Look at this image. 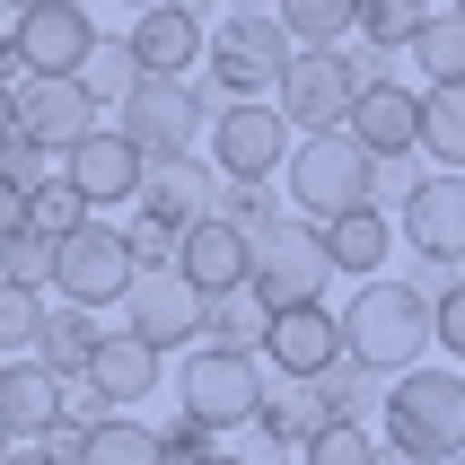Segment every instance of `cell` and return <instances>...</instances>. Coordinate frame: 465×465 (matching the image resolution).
I'll return each mask as SVG.
<instances>
[{"label": "cell", "instance_id": "cell-1", "mask_svg": "<svg viewBox=\"0 0 465 465\" xmlns=\"http://www.w3.org/2000/svg\"><path fill=\"white\" fill-rule=\"evenodd\" d=\"M334 325H342V351L369 361L378 378L421 369V351H430V299H421L413 282H395V272H369V282L334 308Z\"/></svg>", "mask_w": 465, "mask_h": 465}, {"label": "cell", "instance_id": "cell-2", "mask_svg": "<svg viewBox=\"0 0 465 465\" xmlns=\"http://www.w3.org/2000/svg\"><path fill=\"white\" fill-rule=\"evenodd\" d=\"M378 440L404 448L413 465H440L465 448V378H448V369H395L387 395H378Z\"/></svg>", "mask_w": 465, "mask_h": 465}, {"label": "cell", "instance_id": "cell-3", "mask_svg": "<svg viewBox=\"0 0 465 465\" xmlns=\"http://www.w3.org/2000/svg\"><path fill=\"white\" fill-rule=\"evenodd\" d=\"M325 282H334V263H325L316 220L272 211V220H255V229H246V290H255L263 308H316V299H325Z\"/></svg>", "mask_w": 465, "mask_h": 465}, {"label": "cell", "instance_id": "cell-4", "mask_svg": "<svg viewBox=\"0 0 465 465\" xmlns=\"http://www.w3.org/2000/svg\"><path fill=\"white\" fill-rule=\"evenodd\" d=\"M220 105H229V97H220L203 71H184V79H141V88L114 105V132H124L141 158H193V141L211 132Z\"/></svg>", "mask_w": 465, "mask_h": 465}, {"label": "cell", "instance_id": "cell-5", "mask_svg": "<svg viewBox=\"0 0 465 465\" xmlns=\"http://www.w3.org/2000/svg\"><path fill=\"white\" fill-rule=\"evenodd\" d=\"M290 62V35L272 9H229V18L203 26V79L220 88V97H272V79H282Z\"/></svg>", "mask_w": 465, "mask_h": 465}, {"label": "cell", "instance_id": "cell-6", "mask_svg": "<svg viewBox=\"0 0 465 465\" xmlns=\"http://www.w3.org/2000/svg\"><path fill=\"white\" fill-rule=\"evenodd\" d=\"M282 176H290V211L299 220H334V211L369 203V150L351 132H299Z\"/></svg>", "mask_w": 465, "mask_h": 465}, {"label": "cell", "instance_id": "cell-7", "mask_svg": "<svg viewBox=\"0 0 465 465\" xmlns=\"http://www.w3.org/2000/svg\"><path fill=\"white\" fill-rule=\"evenodd\" d=\"M255 395H263V361L255 351H211L193 342L176 369V404L184 421H203V430H246L255 421Z\"/></svg>", "mask_w": 465, "mask_h": 465}, {"label": "cell", "instance_id": "cell-8", "mask_svg": "<svg viewBox=\"0 0 465 465\" xmlns=\"http://www.w3.org/2000/svg\"><path fill=\"white\" fill-rule=\"evenodd\" d=\"M132 246H124V229H105V220H79L71 237H53V282L45 290H62V308H114L132 290Z\"/></svg>", "mask_w": 465, "mask_h": 465}, {"label": "cell", "instance_id": "cell-9", "mask_svg": "<svg viewBox=\"0 0 465 465\" xmlns=\"http://www.w3.org/2000/svg\"><path fill=\"white\" fill-rule=\"evenodd\" d=\"M351 97H361V53H290L282 79H272V105H282L290 132H342V114H351Z\"/></svg>", "mask_w": 465, "mask_h": 465}, {"label": "cell", "instance_id": "cell-10", "mask_svg": "<svg viewBox=\"0 0 465 465\" xmlns=\"http://www.w3.org/2000/svg\"><path fill=\"white\" fill-rule=\"evenodd\" d=\"M290 141H299V132L282 124V105H272V97H237V105L211 114V167L237 176V184H272V176H282V158H290Z\"/></svg>", "mask_w": 465, "mask_h": 465}, {"label": "cell", "instance_id": "cell-11", "mask_svg": "<svg viewBox=\"0 0 465 465\" xmlns=\"http://www.w3.org/2000/svg\"><path fill=\"white\" fill-rule=\"evenodd\" d=\"M124 308V334H141L150 351H193L203 342V290L184 282L176 263H150V272H132V290L114 299Z\"/></svg>", "mask_w": 465, "mask_h": 465}, {"label": "cell", "instance_id": "cell-12", "mask_svg": "<svg viewBox=\"0 0 465 465\" xmlns=\"http://www.w3.org/2000/svg\"><path fill=\"white\" fill-rule=\"evenodd\" d=\"M0 35L18 45L26 79H79V62H88V45H97V18H88L79 0H35V9H18Z\"/></svg>", "mask_w": 465, "mask_h": 465}, {"label": "cell", "instance_id": "cell-13", "mask_svg": "<svg viewBox=\"0 0 465 465\" xmlns=\"http://www.w3.org/2000/svg\"><path fill=\"white\" fill-rule=\"evenodd\" d=\"M342 132H351L369 158H413L421 150V97L395 71H369V53H361V97H351Z\"/></svg>", "mask_w": 465, "mask_h": 465}, {"label": "cell", "instance_id": "cell-14", "mask_svg": "<svg viewBox=\"0 0 465 465\" xmlns=\"http://www.w3.org/2000/svg\"><path fill=\"white\" fill-rule=\"evenodd\" d=\"M395 237L421 246V255H457V263H465V176L421 167V184L395 203Z\"/></svg>", "mask_w": 465, "mask_h": 465}, {"label": "cell", "instance_id": "cell-15", "mask_svg": "<svg viewBox=\"0 0 465 465\" xmlns=\"http://www.w3.org/2000/svg\"><path fill=\"white\" fill-rule=\"evenodd\" d=\"M18 132L35 150L71 158L88 132H97V97L79 88V79H18Z\"/></svg>", "mask_w": 465, "mask_h": 465}, {"label": "cell", "instance_id": "cell-16", "mask_svg": "<svg viewBox=\"0 0 465 465\" xmlns=\"http://www.w3.org/2000/svg\"><path fill=\"white\" fill-rule=\"evenodd\" d=\"M88 387H97L105 413H132V404H150L167 387V351H150L141 334H97L88 342V369H79Z\"/></svg>", "mask_w": 465, "mask_h": 465}, {"label": "cell", "instance_id": "cell-17", "mask_svg": "<svg viewBox=\"0 0 465 465\" xmlns=\"http://www.w3.org/2000/svg\"><path fill=\"white\" fill-rule=\"evenodd\" d=\"M334 351H342V325H334L325 299H316V308H272L263 316V342H255V361L272 369V378H316Z\"/></svg>", "mask_w": 465, "mask_h": 465}, {"label": "cell", "instance_id": "cell-18", "mask_svg": "<svg viewBox=\"0 0 465 465\" xmlns=\"http://www.w3.org/2000/svg\"><path fill=\"white\" fill-rule=\"evenodd\" d=\"M211 184H220V167H193V158H150V167H141L132 211H141L150 229L184 237L193 220H211Z\"/></svg>", "mask_w": 465, "mask_h": 465}, {"label": "cell", "instance_id": "cell-19", "mask_svg": "<svg viewBox=\"0 0 465 465\" xmlns=\"http://www.w3.org/2000/svg\"><path fill=\"white\" fill-rule=\"evenodd\" d=\"M141 167H150V158L132 150V141H124L114 124H97V132H88V141H79L71 158H62V176H71L79 193H88V211L132 203V193H141Z\"/></svg>", "mask_w": 465, "mask_h": 465}, {"label": "cell", "instance_id": "cell-20", "mask_svg": "<svg viewBox=\"0 0 465 465\" xmlns=\"http://www.w3.org/2000/svg\"><path fill=\"white\" fill-rule=\"evenodd\" d=\"M124 45H132V62H141V79H184V71H203V26L184 18L176 0L141 9Z\"/></svg>", "mask_w": 465, "mask_h": 465}, {"label": "cell", "instance_id": "cell-21", "mask_svg": "<svg viewBox=\"0 0 465 465\" xmlns=\"http://www.w3.org/2000/svg\"><path fill=\"white\" fill-rule=\"evenodd\" d=\"M316 237H325V263H334V272H351V282L387 272V255L404 246V237H395V220H387L378 203H351V211H334V220H316Z\"/></svg>", "mask_w": 465, "mask_h": 465}, {"label": "cell", "instance_id": "cell-22", "mask_svg": "<svg viewBox=\"0 0 465 465\" xmlns=\"http://www.w3.org/2000/svg\"><path fill=\"white\" fill-rule=\"evenodd\" d=\"M184 272V282L203 290V299H220V290H246V229H229V220H193V229L176 237V255H167Z\"/></svg>", "mask_w": 465, "mask_h": 465}, {"label": "cell", "instance_id": "cell-23", "mask_svg": "<svg viewBox=\"0 0 465 465\" xmlns=\"http://www.w3.org/2000/svg\"><path fill=\"white\" fill-rule=\"evenodd\" d=\"M62 387H71V378H53L45 361H0V430H9V440H45L53 421H62Z\"/></svg>", "mask_w": 465, "mask_h": 465}, {"label": "cell", "instance_id": "cell-24", "mask_svg": "<svg viewBox=\"0 0 465 465\" xmlns=\"http://www.w3.org/2000/svg\"><path fill=\"white\" fill-rule=\"evenodd\" d=\"M246 430H263V448H308L325 430V404H316L308 378H272L263 369V395H255V421Z\"/></svg>", "mask_w": 465, "mask_h": 465}, {"label": "cell", "instance_id": "cell-25", "mask_svg": "<svg viewBox=\"0 0 465 465\" xmlns=\"http://www.w3.org/2000/svg\"><path fill=\"white\" fill-rule=\"evenodd\" d=\"M308 387H316V404H325V421H361V430H369V421H378V395H387V378H378L369 361H351V351H334V361L316 369Z\"/></svg>", "mask_w": 465, "mask_h": 465}, {"label": "cell", "instance_id": "cell-26", "mask_svg": "<svg viewBox=\"0 0 465 465\" xmlns=\"http://www.w3.org/2000/svg\"><path fill=\"white\" fill-rule=\"evenodd\" d=\"M421 158L465 176V79H440L430 97H421Z\"/></svg>", "mask_w": 465, "mask_h": 465}, {"label": "cell", "instance_id": "cell-27", "mask_svg": "<svg viewBox=\"0 0 465 465\" xmlns=\"http://www.w3.org/2000/svg\"><path fill=\"white\" fill-rule=\"evenodd\" d=\"M88 342H97V316H88V308H45L26 361H45L53 378H79V369H88Z\"/></svg>", "mask_w": 465, "mask_h": 465}, {"label": "cell", "instance_id": "cell-28", "mask_svg": "<svg viewBox=\"0 0 465 465\" xmlns=\"http://www.w3.org/2000/svg\"><path fill=\"white\" fill-rule=\"evenodd\" d=\"M421 18H430V0H351V35L369 53H404L421 35Z\"/></svg>", "mask_w": 465, "mask_h": 465}, {"label": "cell", "instance_id": "cell-29", "mask_svg": "<svg viewBox=\"0 0 465 465\" xmlns=\"http://www.w3.org/2000/svg\"><path fill=\"white\" fill-rule=\"evenodd\" d=\"M272 18H282L290 53H325L351 35V0H272Z\"/></svg>", "mask_w": 465, "mask_h": 465}, {"label": "cell", "instance_id": "cell-30", "mask_svg": "<svg viewBox=\"0 0 465 465\" xmlns=\"http://www.w3.org/2000/svg\"><path fill=\"white\" fill-rule=\"evenodd\" d=\"M263 316H272V308H263L255 290H220V299L203 308V342H211V351H255Z\"/></svg>", "mask_w": 465, "mask_h": 465}, {"label": "cell", "instance_id": "cell-31", "mask_svg": "<svg viewBox=\"0 0 465 465\" xmlns=\"http://www.w3.org/2000/svg\"><path fill=\"white\" fill-rule=\"evenodd\" d=\"M79 465H167V457H158V430H141L132 413H105L79 448Z\"/></svg>", "mask_w": 465, "mask_h": 465}, {"label": "cell", "instance_id": "cell-32", "mask_svg": "<svg viewBox=\"0 0 465 465\" xmlns=\"http://www.w3.org/2000/svg\"><path fill=\"white\" fill-rule=\"evenodd\" d=\"M79 220H97V211H88V193H79L62 167H53L45 184H26V229H35V237H71Z\"/></svg>", "mask_w": 465, "mask_h": 465}, {"label": "cell", "instance_id": "cell-33", "mask_svg": "<svg viewBox=\"0 0 465 465\" xmlns=\"http://www.w3.org/2000/svg\"><path fill=\"white\" fill-rule=\"evenodd\" d=\"M79 88H88L97 105H124L132 88H141V62H132L124 35H97V45H88V62H79Z\"/></svg>", "mask_w": 465, "mask_h": 465}, {"label": "cell", "instance_id": "cell-34", "mask_svg": "<svg viewBox=\"0 0 465 465\" xmlns=\"http://www.w3.org/2000/svg\"><path fill=\"white\" fill-rule=\"evenodd\" d=\"M404 53L430 71V88H440V79H465V18H457V9H448V18L430 9V18H421V35H413Z\"/></svg>", "mask_w": 465, "mask_h": 465}, {"label": "cell", "instance_id": "cell-35", "mask_svg": "<svg viewBox=\"0 0 465 465\" xmlns=\"http://www.w3.org/2000/svg\"><path fill=\"white\" fill-rule=\"evenodd\" d=\"M35 325H45V290L0 282V361H26L35 351Z\"/></svg>", "mask_w": 465, "mask_h": 465}, {"label": "cell", "instance_id": "cell-36", "mask_svg": "<svg viewBox=\"0 0 465 465\" xmlns=\"http://www.w3.org/2000/svg\"><path fill=\"white\" fill-rule=\"evenodd\" d=\"M299 465H378V430H361V421H325V430L299 448Z\"/></svg>", "mask_w": 465, "mask_h": 465}, {"label": "cell", "instance_id": "cell-37", "mask_svg": "<svg viewBox=\"0 0 465 465\" xmlns=\"http://www.w3.org/2000/svg\"><path fill=\"white\" fill-rule=\"evenodd\" d=\"M272 184H237V176H220L211 184V220H229V229H255V220H272Z\"/></svg>", "mask_w": 465, "mask_h": 465}, {"label": "cell", "instance_id": "cell-38", "mask_svg": "<svg viewBox=\"0 0 465 465\" xmlns=\"http://www.w3.org/2000/svg\"><path fill=\"white\" fill-rule=\"evenodd\" d=\"M0 282H18V290H45L53 282V237H0Z\"/></svg>", "mask_w": 465, "mask_h": 465}, {"label": "cell", "instance_id": "cell-39", "mask_svg": "<svg viewBox=\"0 0 465 465\" xmlns=\"http://www.w3.org/2000/svg\"><path fill=\"white\" fill-rule=\"evenodd\" d=\"M0 176H9V184H45L53 176V150H35L26 132H9V141H0Z\"/></svg>", "mask_w": 465, "mask_h": 465}, {"label": "cell", "instance_id": "cell-40", "mask_svg": "<svg viewBox=\"0 0 465 465\" xmlns=\"http://www.w3.org/2000/svg\"><path fill=\"white\" fill-rule=\"evenodd\" d=\"M404 282H413V290H421V299H430V308H440L448 290H457V282H465V263H457V255H421V246H413V272H404Z\"/></svg>", "mask_w": 465, "mask_h": 465}, {"label": "cell", "instance_id": "cell-41", "mask_svg": "<svg viewBox=\"0 0 465 465\" xmlns=\"http://www.w3.org/2000/svg\"><path fill=\"white\" fill-rule=\"evenodd\" d=\"M430 342H440L448 361H465V282H457V290H448L440 308H430Z\"/></svg>", "mask_w": 465, "mask_h": 465}, {"label": "cell", "instance_id": "cell-42", "mask_svg": "<svg viewBox=\"0 0 465 465\" xmlns=\"http://www.w3.org/2000/svg\"><path fill=\"white\" fill-rule=\"evenodd\" d=\"M413 184H421V167H404V158H369V203H378V211L404 203Z\"/></svg>", "mask_w": 465, "mask_h": 465}, {"label": "cell", "instance_id": "cell-43", "mask_svg": "<svg viewBox=\"0 0 465 465\" xmlns=\"http://www.w3.org/2000/svg\"><path fill=\"white\" fill-rule=\"evenodd\" d=\"M158 457H167V465H203L211 457V430H203V421H167V430H158Z\"/></svg>", "mask_w": 465, "mask_h": 465}, {"label": "cell", "instance_id": "cell-44", "mask_svg": "<svg viewBox=\"0 0 465 465\" xmlns=\"http://www.w3.org/2000/svg\"><path fill=\"white\" fill-rule=\"evenodd\" d=\"M124 246H132V263H141V272H150V263H167V255H176V237H167V229H150V220H141V211H132V229H124Z\"/></svg>", "mask_w": 465, "mask_h": 465}, {"label": "cell", "instance_id": "cell-45", "mask_svg": "<svg viewBox=\"0 0 465 465\" xmlns=\"http://www.w3.org/2000/svg\"><path fill=\"white\" fill-rule=\"evenodd\" d=\"M26 448H45L53 465H79V448H88V430H79V421H53L45 440H26Z\"/></svg>", "mask_w": 465, "mask_h": 465}, {"label": "cell", "instance_id": "cell-46", "mask_svg": "<svg viewBox=\"0 0 465 465\" xmlns=\"http://www.w3.org/2000/svg\"><path fill=\"white\" fill-rule=\"evenodd\" d=\"M0 237H26V184L0 176Z\"/></svg>", "mask_w": 465, "mask_h": 465}, {"label": "cell", "instance_id": "cell-47", "mask_svg": "<svg viewBox=\"0 0 465 465\" xmlns=\"http://www.w3.org/2000/svg\"><path fill=\"white\" fill-rule=\"evenodd\" d=\"M9 132H18V88L0 79V141H9Z\"/></svg>", "mask_w": 465, "mask_h": 465}, {"label": "cell", "instance_id": "cell-48", "mask_svg": "<svg viewBox=\"0 0 465 465\" xmlns=\"http://www.w3.org/2000/svg\"><path fill=\"white\" fill-rule=\"evenodd\" d=\"M176 9H184L193 26H211V18H220V0H176Z\"/></svg>", "mask_w": 465, "mask_h": 465}, {"label": "cell", "instance_id": "cell-49", "mask_svg": "<svg viewBox=\"0 0 465 465\" xmlns=\"http://www.w3.org/2000/svg\"><path fill=\"white\" fill-rule=\"evenodd\" d=\"M246 465H299V448H255Z\"/></svg>", "mask_w": 465, "mask_h": 465}, {"label": "cell", "instance_id": "cell-50", "mask_svg": "<svg viewBox=\"0 0 465 465\" xmlns=\"http://www.w3.org/2000/svg\"><path fill=\"white\" fill-rule=\"evenodd\" d=\"M0 465H53V457H45V448H9Z\"/></svg>", "mask_w": 465, "mask_h": 465}, {"label": "cell", "instance_id": "cell-51", "mask_svg": "<svg viewBox=\"0 0 465 465\" xmlns=\"http://www.w3.org/2000/svg\"><path fill=\"white\" fill-rule=\"evenodd\" d=\"M220 9H272V0H220Z\"/></svg>", "mask_w": 465, "mask_h": 465}, {"label": "cell", "instance_id": "cell-52", "mask_svg": "<svg viewBox=\"0 0 465 465\" xmlns=\"http://www.w3.org/2000/svg\"><path fill=\"white\" fill-rule=\"evenodd\" d=\"M203 465H246V457H220V448H211V457H203Z\"/></svg>", "mask_w": 465, "mask_h": 465}, {"label": "cell", "instance_id": "cell-53", "mask_svg": "<svg viewBox=\"0 0 465 465\" xmlns=\"http://www.w3.org/2000/svg\"><path fill=\"white\" fill-rule=\"evenodd\" d=\"M18 9H35V0H9V18H18Z\"/></svg>", "mask_w": 465, "mask_h": 465}, {"label": "cell", "instance_id": "cell-54", "mask_svg": "<svg viewBox=\"0 0 465 465\" xmlns=\"http://www.w3.org/2000/svg\"><path fill=\"white\" fill-rule=\"evenodd\" d=\"M9 448H18V440H9V430H0V457H9Z\"/></svg>", "mask_w": 465, "mask_h": 465}, {"label": "cell", "instance_id": "cell-55", "mask_svg": "<svg viewBox=\"0 0 465 465\" xmlns=\"http://www.w3.org/2000/svg\"><path fill=\"white\" fill-rule=\"evenodd\" d=\"M124 9H158V0H124Z\"/></svg>", "mask_w": 465, "mask_h": 465}, {"label": "cell", "instance_id": "cell-56", "mask_svg": "<svg viewBox=\"0 0 465 465\" xmlns=\"http://www.w3.org/2000/svg\"><path fill=\"white\" fill-rule=\"evenodd\" d=\"M0 26H9V0H0Z\"/></svg>", "mask_w": 465, "mask_h": 465}, {"label": "cell", "instance_id": "cell-57", "mask_svg": "<svg viewBox=\"0 0 465 465\" xmlns=\"http://www.w3.org/2000/svg\"><path fill=\"white\" fill-rule=\"evenodd\" d=\"M448 9H457V18H465V0H448Z\"/></svg>", "mask_w": 465, "mask_h": 465}, {"label": "cell", "instance_id": "cell-58", "mask_svg": "<svg viewBox=\"0 0 465 465\" xmlns=\"http://www.w3.org/2000/svg\"><path fill=\"white\" fill-rule=\"evenodd\" d=\"M79 9H88V0H79Z\"/></svg>", "mask_w": 465, "mask_h": 465}]
</instances>
